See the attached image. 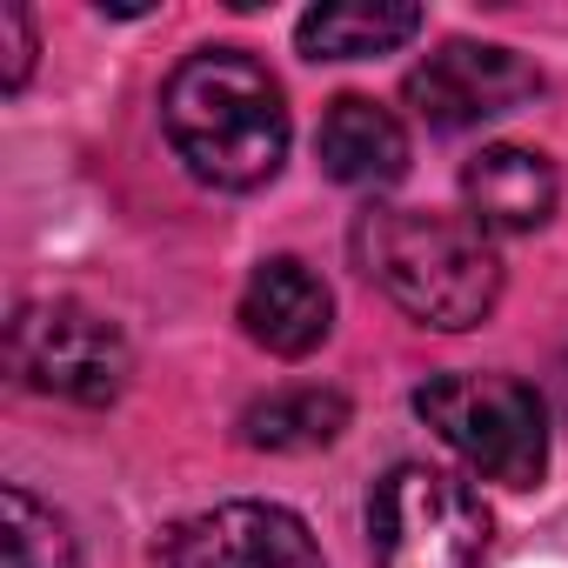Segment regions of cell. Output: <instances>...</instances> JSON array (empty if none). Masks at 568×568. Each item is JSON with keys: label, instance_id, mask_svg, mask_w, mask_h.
I'll list each match as a JSON object with an SVG mask.
<instances>
[{"label": "cell", "instance_id": "cell-3", "mask_svg": "<svg viewBox=\"0 0 568 568\" xmlns=\"http://www.w3.org/2000/svg\"><path fill=\"white\" fill-rule=\"evenodd\" d=\"M415 415L501 488H535L548 468V408L515 375H435L415 388Z\"/></svg>", "mask_w": 568, "mask_h": 568}, {"label": "cell", "instance_id": "cell-14", "mask_svg": "<svg viewBox=\"0 0 568 568\" xmlns=\"http://www.w3.org/2000/svg\"><path fill=\"white\" fill-rule=\"evenodd\" d=\"M0 41H8V68H0V88L21 94L28 74H34V21H28L21 0H8V8H0Z\"/></svg>", "mask_w": 568, "mask_h": 568}, {"label": "cell", "instance_id": "cell-9", "mask_svg": "<svg viewBox=\"0 0 568 568\" xmlns=\"http://www.w3.org/2000/svg\"><path fill=\"white\" fill-rule=\"evenodd\" d=\"M555 194H561V181H555L548 154H535V148L501 141L462 168V201L481 234H535L555 214Z\"/></svg>", "mask_w": 568, "mask_h": 568}, {"label": "cell", "instance_id": "cell-11", "mask_svg": "<svg viewBox=\"0 0 568 568\" xmlns=\"http://www.w3.org/2000/svg\"><path fill=\"white\" fill-rule=\"evenodd\" d=\"M348 428V395L335 388H274L241 408V442L267 455H308Z\"/></svg>", "mask_w": 568, "mask_h": 568}, {"label": "cell", "instance_id": "cell-12", "mask_svg": "<svg viewBox=\"0 0 568 568\" xmlns=\"http://www.w3.org/2000/svg\"><path fill=\"white\" fill-rule=\"evenodd\" d=\"M408 34H422V8H388V0H335V8L302 14V54H315V61L388 54Z\"/></svg>", "mask_w": 568, "mask_h": 568}, {"label": "cell", "instance_id": "cell-1", "mask_svg": "<svg viewBox=\"0 0 568 568\" xmlns=\"http://www.w3.org/2000/svg\"><path fill=\"white\" fill-rule=\"evenodd\" d=\"M161 128L194 181L247 194L288 161V101L281 81L241 48L187 54L161 88Z\"/></svg>", "mask_w": 568, "mask_h": 568}, {"label": "cell", "instance_id": "cell-7", "mask_svg": "<svg viewBox=\"0 0 568 568\" xmlns=\"http://www.w3.org/2000/svg\"><path fill=\"white\" fill-rule=\"evenodd\" d=\"M161 568H322V548L302 515L274 501H227L181 521L161 548Z\"/></svg>", "mask_w": 568, "mask_h": 568}, {"label": "cell", "instance_id": "cell-5", "mask_svg": "<svg viewBox=\"0 0 568 568\" xmlns=\"http://www.w3.org/2000/svg\"><path fill=\"white\" fill-rule=\"evenodd\" d=\"M8 362H14L21 388L54 395V402H81V408L121 402V388L134 375L121 328L81 302H28L8 328Z\"/></svg>", "mask_w": 568, "mask_h": 568}, {"label": "cell", "instance_id": "cell-4", "mask_svg": "<svg viewBox=\"0 0 568 568\" xmlns=\"http://www.w3.org/2000/svg\"><path fill=\"white\" fill-rule=\"evenodd\" d=\"M368 548L375 568H475L488 548V508L462 475L402 462L368 495Z\"/></svg>", "mask_w": 568, "mask_h": 568}, {"label": "cell", "instance_id": "cell-13", "mask_svg": "<svg viewBox=\"0 0 568 568\" xmlns=\"http://www.w3.org/2000/svg\"><path fill=\"white\" fill-rule=\"evenodd\" d=\"M8 515V568H81V548L54 508H41L28 488H0Z\"/></svg>", "mask_w": 568, "mask_h": 568}, {"label": "cell", "instance_id": "cell-8", "mask_svg": "<svg viewBox=\"0 0 568 568\" xmlns=\"http://www.w3.org/2000/svg\"><path fill=\"white\" fill-rule=\"evenodd\" d=\"M241 328L254 348L281 355V362H302L328 342L335 328V295H328V281L295 261V254H274L247 274V288H241Z\"/></svg>", "mask_w": 568, "mask_h": 568}, {"label": "cell", "instance_id": "cell-10", "mask_svg": "<svg viewBox=\"0 0 568 568\" xmlns=\"http://www.w3.org/2000/svg\"><path fill=\"white\" fill-rule=\"evenodd\" d=\"M315 154H322L328 181L368 187V194H382V187H395L408 174V134H402V121L382 101H368V94L328 101L322 134H315Z\"/></svg>", "mask_w": 568, "mask_h": 568}, {"label": "cell", "instance_id": "cell-6", "mask_svg": "<svg viewBox=\"0 0 568 568\" xmlns=\"http://www.w3.org/2000/svg\"><path fill=\"white\" fill-rule=\"evenodd\" d=\"M541 94V74L515 54V48H488V41H442L415 74H408V108L442 128H481L495 114H515L521 101Z\"/></svg>", "mask_w": 568, "mask_h": 568}, {"label": "cell", "instance_id": "cell-2", "mask_svg": "<svg viewBox=\"0 0 568 568\" xmlns=\"http://www.w3.org/2000/svg\"><path fill=\"white\" fill-rule=\"evenodd\" d=\"M355 261L422 328H475L501 302V261L475 221L435 207H368L355 221Z\"/></svg>", "mask_w": 568, "mask_h": 568}]
</instances>
